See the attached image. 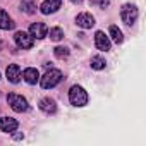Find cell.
Masks as SVG:
<instances>
[{
  "label": "cell",
  "mask_w": 146,
  "mask_h": 146,
  "mask_svg": "<svg viewBox=\"0 0 146 146\" xmlns=\"http://www.w3.org/2000/svg\"><path fill=\"white\" fill-rule=\"evenodd\" d=\"M72 2H74V4H79V2H83V0H72Z\"/></svg>",
  "instance_id": "cell-22"
},
{
  "label": "cell",
  "mask_w": 146,
  "mask_h": 146,
  "mask_svg": "<svg viewBox=\"0 0 146 146\" xmlns=\"http://www.w3.org/2000/svg\"><path fill=\"white\" fill-rule=\"evenodd\" d=\"M60 5H62V0H45L40 5V11L43 14H53L60 9Z\"/></svg>",
  "instance_id": "cell-8"
},
{
  "label": "cell",
  "mask_w": 146,
  "mask_h": 146,
  "mask_svg": "<svg viewBox=\"0 0 146 146\" xmlns=\"http://www.w3.org/2000/svg\"><path fill=\"white\" fill-rule=\"evenodd\" d=\"M40 108H41L45 113H55L57 105H55V102H53L52 98H43V100L40 102Z\"/></svg>",
  "instance_id": "cell-13"
},
{
  "label": "cell",
  "mask_w": 146,
  "mask_h": 146,
  "mask_svg": "<svg viewBox=\"0 0 146 146\" xmlns=\"http://www.w3.org/2000/svg\"><path fill=\"white\" fill-rule=\"evenodd\" d=\"M69 100L74 107H84L88 103V93L81 86H72L69 91Z\"/></svg>",
  "instance_id": "cell-1"
},
{
  "label": "cell",
  "mask_w": 146,
  "mask_h": 146,
  "mask_svg": "<svg viewBox=\"0 0 146 146\" xmlns=\"http://www.w3.org/2000/svg\"><path fill=\"white\" fill-rule=\"evenodd\" d=\"M5 74H7V79L12 83V84H17L21 81V69L17 64H11L5 70Z\"/></svg>",
  "instance_id": "cell-10"
},
{
  "label": "cell",
  "mask_w": 146,
  "mask_h": 146,
  "mask_svg": "<svg viewBox=\"0 0 146 146\" xmlns=\"http://www.w3.org/2000/svg\"><path fill=\"white\" fill-rule=\"evenodd\" d=\"M76 23H78L79 28H83V29H90V28L95 26V17H93L91 14H88V12H83V14H79V16L76 17Z\"/></svg>",
  "instance_id": "cell-9"
},
{
  "label": "cell",
  "mask_w": 146,
  "mask_h": 146,
  "mask_svg": "<svg viewBox=\"0 0 146 146\" xmlns=\"http://www.w3.org/2000/svg\"><path fill=\"white\" fill-rule=\"evenodd\" d=\"M48 35H50V40H53V41H60L64 38V31L60 28H52Z\"/></svg>",
  "instance_id": "cell-17"
},
{
  "label": "cell",
  "mask_w": 146,
  "mask_h": 146,
  "mask_svg": "<svg viewBox=\"0 0 146 146\" xmlns=\"http://www.w3.org/2000/svg\"><path fill=\"white\" fill-rule=\"evenodd\" d=\"M60 81H62V72L58 69H50V70H46V74L41 78V88H45V90L55 88Z\"/></svg>",
  "instance_id": "cell-2"
},
{
  "label": "cell",
  "mask_w": 146,
  "mask_h": 146,
  "mask_svg": "<svg viewBox=\"0 0 146 146\" xmlns=\"http://www.w3.org/2000/svg\"><path fill=\"white\" fill-rule=\"evenodd\" d=\"M7 102L11 105V108L14 112H26L28 110V100L21 95H16V93H11L7 96Z\"/></svg>",
  "instance_id": "cell-4"
},
{
  "label": "cell",
  "mask_w": 146,
  "mask_h": 146,
  "mask_svg": "<svg viewBox=\"0 0 146 146\" xmlns=\"http://www.w3.org/2000/svg\"><path fill=\"white\" fill-rule=\"evenodd\" d=\"M14 40H16V43H17V46H19V48L28 50V48H31V46H33V40H35V38H33L29 33L17 31V33L14 35Z\"/></svg>",
  "instance_id": "cell-5"
},
{
  "label": "cell",
  "mask_w": 146,
  "mask_h": 146,
  "mask_svg": "<svg viewBox=\"0 0 146 146\" xmlns=\"http://www.w3.org/2000/svg\"><path fill=\"white\" fill-rule=\"evenodd\" d=\"M17 129V120L12 117H2L0 119V131L4 132H14Z\"/></svg>",
  "instance_id": "cell-11"
},
{
  "label": "cell",
  "mask_w": 146,
  "mask_h": 146,
  "mask_svg": "<svg viewBox=\"0 0 146 146\" xmlns=\"http://www.w3.org/2000/svg\"><path fill=\"white\" fill-rule=\"evenodd\" d=\"M14 23L5 11H0V29H12Z\"/></svg>",
  "instance_id": "cell-14"
},
{
  "label": "cell",
  "mask_w": 146,
  "mask_h": 146,
  "mask_svg": "<svg viewBox=\"0 0 146 146\" xmlns=\"http://www.w3.org/2000/svg\"><path fill=\"white\" fill-rule=\"evenodd\" d=\"M24 81L28 83V84H36L38 81H40V72H38V69H35V67H28L26 70H24Z\"/></svg>",
  "instance_id": "cell-12"
},
{
  "label": "cell",
  "mask_w": 146,
  "mask_h": 146,
  "mask_svg": "<svg viewBox=\"0 0 146 146\" xmlns=\"http://www.w3.org/2000/svg\"><path fill=\"white\" fill-rule=\"evenodd\" d=\"M21 9H23L26 14H33V12L36 11V5H35L33 2H29V0H24V2L21 4Z\"/></svg>",
  "instance_id": "cell-19"
},
{
  "label": "cell",
  "mask_w": 146,
  "mask_h": 146,
  "mask_svg": "<svg viewBox=\"0 0 146 146\" xmlns=\"http://www.w3.org/2000/svg\"><path fill=\"white\" fill-rule=\"evenodd\" d=\"M23 137H24V136H23V134H19V132H17V134H14V139H23Z\"/></svg>",
  "instance_id": "cell-21"
},
{
  "label": "cell",
  "mask_w": 146,
  "mask_h": 146,
  "mask_svg": "<svg viewBox=\"0 0 146 146\" xmlns=\"http://www.w3.org/2000/svg\"><path fill=\"white\" fill-rule=\"evenodd\" d=\"M95 45L102 52H108L110 50V40H108V36L103 31H96V35H95Z\"/></svg>",
  "instance_id": "cell-7"
},
{
  "label": "cell",
  "mask_w": 146,
  "mask_h": 146,
  "mask_svg": "<svg viewBox=\"0 0 146 146\" xmlns=\"http://www.w3.org/2000/svg\"><path fill=\"white\" fill-rule=\"evenodd\" d=\"M53 53H55L57 58H67L69 57V48L67 46H57L53 50Z\"/></svg>",
  "instance_id": "cell-18"
},
{
  "label": "cell",
  "mask_w": 146,
  "mask_h": 146,
  "mask_svg": "<svg viewBox=\"0 0 146 146\" xmlns=\"http://www.w3.org/2000/svg\"><path fill=\"white\" fill-rule=\"evenodd\" d=\"M91 4H98L100 7H103V9H105V7L110 4V0H91Z\"/></svg>",
  "instance_id": "cell-20"
},
{
  "label": "cell",
  "mask_w": 146,
  "mask_h": 146,
  "mask_svg": "<svg viewBox=\"0 0 146 146\" xmlns=\"http://www.w3.org/2000/svg\"><path fill=\"white\" fill-rule=\"evenodd\" d=\"M120 17L127 26H132L136 23V19H137V7L132 5V4H125L120 9Z\"/></svg>",
  "instance_id": "cell-3"
},
{
  "label": "cell",
  "mask_w": 146,
  "mask_h": 146,
  "mask_svg": "<svg viewBox=\"0 0 146 146\" xmlns=\"http://www.w3.org/2000/svg\"><path fill=\"white\" fill-rule=\"evenodd\" d=\"M105 65H107L105 58H102V57H91V67L93 69L102 70V69H105Z\"/></svg>",
  "instance_id": "cell-16"
},
{
  "label": "cell",
  "mask_w": 146,
  "mask_h": 146,
  "mask_svg": "<svg viewBox=\"0 0 146 146\" xmlns=\"http://www.w3.org/2000/svg\"><path fill=\"white\" fill-rule=\"evenodd\" d=\"M29 35H31L33 38H36V40H43V38L48 35V28H46L43 23H35V24H31V28H29Z\"/></svg>",
  "instance_id": "cell-6"
},
{
  "label": "cell",
  "mask_w": 146,
  "mask_h": 146,
  "mask_svg": "<svg viewBox=\"0 0 146 146\" xmlns=\"http://www.w3.org/2000/svg\"><path fill=\"white\" fill-rule=\"evenodd\" d=\"M110 36L115 43H122L124 41V36H122V31L117 28V26H110Z\"/></svg>",
  "instance_id": "cell-15"
}]
</instances>
